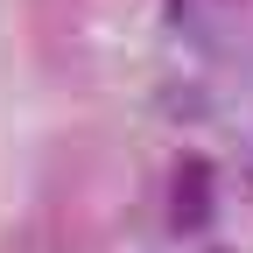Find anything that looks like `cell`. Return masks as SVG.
<instances>
[{"mask_svg": "<svg viewBox=\"0 0 253 253\" xmlns=\"http://www.w3.org/2000/svg\"><path fill=\"white\" fill-rule=\"evenodd\" d=\"M211 218V162H176V176H169V225L176 232H197Z\"/></svg>", "mask_w": 253, "mask_h": 253, "instance_id": "cell-1", "label": "cell"}, {"mask_svg": "<svg viewBox=\"0 0 253 253\" xmlns=\"http://www.w3.org/2000/svg\"><path fill=\"white\" fill-rule=\"evenodd\" d=\"M204 253H232V246H204Z\"/></svg>", "mask_w": 253, "mask_h": 253, "instance_id": "cell-2", "label": "cell"}]
</instances>
